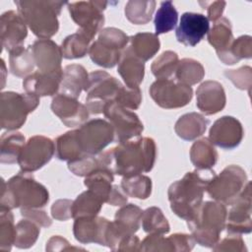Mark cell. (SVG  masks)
Instances as JSON below:
<instances>
[{"label": "cell", "mask_w": 252, "mask_h": 252, "mask_svg": "<svg viewBox=\"0 0 252 252\" xmlns=\"http://www.w3.org/2000/svg\"><path fill=\"white\" fill-rule=\"evenodd\" d=\"M107 153L110 170L124 177L151 171L156 161L157 147L152 138L141 137L118 143Z\"/></svg>", "instance_id": "obj_1"}, {"label": "cell", "mask_w": 252, "mask_h": 252, "mask_svg": "<svg viewBox=\"0 0 252 252\" xmlns=\"http://www.w3.org/2000/svg\"><path fill=\"white\" fill-rule=\"evenodd\" d=\"M215 175L211 168H196L173 182L167 191L171 211L185 220H190L203 203L204 192Z\"/></svg>", "instance_id": "obj_2"}, {"label": "cell", "mask_w": 252, "mask_h": 252, "mask_svg": "<svg viewBox=\"0 0 252 252\" xmlns=\"http://www.w3.org/2000/svg\"><path fill=\"white\" fill-rule=\"evenodd\" d=\"M49 201L45 186L37 182L31 172L20 171L7 182L2 179L0 210L16 208H43Z\"/></svg>", "instance_id": "obj_3"}, {"label": "cell", "mask_w": 252, "mask_h": 252, "mask_svg": "<svg viewBox=\"0 0 252 252\" xmlns=\"http://www.w3.org/2000/svg\"><path fill=\"white\" fill-rule=\"evenodd\" d=\"M227 211L224 204L218 201L203 202L195 215L187 220V225L195 242L212 248L225 227Z\"/></svg>", "instance_id": "obj_4"}, {"label": "cell", "mask_w": 252, "mask_h": 252, "mask_svg": "<svg viewBox=\"0 0 252 252\" xmlns=\"http://www.w3.org/2000/svg\"><path fill=\"white\" fill-rule=\"evenodd\" d=\"M18 13L34 35L49 39L59 29L58 16L65 2L59 1H15Z\"/></svg>", "instance_id": "obj_5"}, {"label": "cell", "mask_w": 252, "mask_h": 252, "mask_svg": "<svg viewBox=\"0 0 252 252\" xmlns=\"http://www.w3.org/2000/svg\"><path fill=\"white\" fill-rule=\"evenodd\" d=\"M130 37L116 28H105L98 33L89 49L90 58L94 63L103 68H112L119 63Z\"/></svg>", "instance_id": "obj_6"}, {"label": "cell", "mask_w": 252, "mask_h": 252, "mask_svg": "<svg viewBox=\"0 0 252 252\" xmlns=\"http://www.w3.org/2000/svg\"><path fill=\"white\" fill-rule=\"evenodd\" d=\"M39 104V97L28 93L3 92L0 102L1 128L13 131L21 128L27 116Z\"/></svg>", "instance_id": "obj_7"}, {"label": "cell", "mask_w": 252, "mask_h": 252, "mask_svg": "<svg viewBox=\"0 0 252 252\" xmlns=\"http://www.w3.org/2000/svg\"><path fill=\"white\" fill-rule=\"evenodd\" d=\"M247 181L245 170L239 165L231 164L213 177L206 191L215 201L231 205L238 198Z\"/></svg>", "instance_id": "obj_8"}, {"label": "cell", "mask_w": 252, "mask_h": 252, "mask_svg": "<svg viewBox=\"0 0 252 252\" xmlns=\"http://www.w3.org/2000/svg\"><path fill=\"white\" fill-rule=\"evenodd\" d=\"M76 130V138L85 156L97 155L114 142L115 134L111 124L101 118L85 122Z\"/></svg>", "instance_id": "obj_9"}, {"label": "cell", "mask_w": 252, "mask_h": 252, "mask_svg": "<svg viewBox=\"0 0 252 252\" xmlns=\"http://www.w3.org/2000/svg\"><path fill=\"white\" fill-rule=\"evenodd\" d=\"M149 93L153 100L165 109L183 107L193 97L190 86L171 79H157L151 85Z\"/></svg>", "instance_id": "obj_10"}, {"label": "cell", "mask_w": 252, "mask_h": 252, "mask_svg": "<svg viewBox=\"0 0 252 252\" xmlns=\"http://www.w3.org/2000/svg\"><path fill=\"white\" fill-rule=\"evenodd\" d=\"M103 114L113 127L115 134L114 141L117 143L137 137L144 130V125L135 112L113 100L106 102L103 108Z\"/></svg>", "instance_id": "obj_11"}, {"label": "cell", "mask_w": 252, "mask_h": 252, "mask_svg": "<svg viewBox=\"0 0 252 252\" xmlns=\"http://www.w3.org/2000/svg\"><path fill=\"white\" fill-rule=\"evenodd\" d=\"M107 4L106 1H79L67 3V6L71 18L79 26V30L94 38L104 24L103 11Z\"/></svg>", "instance_id": "obj_12"}, {"label": "cell", "mask_w": 252, "mask_h": 252, "mask_svg": "<svg viewBox=\"0 0 252 252\" xmlns=\"http://www.w3.org/2000/svg\"><path fill=\"white\" fill-rule=\"evenodd\" d=\"M55 153V143L45 136L35 135L25 144L18 159L22 171L32 172L44 166Z\"/></svg>", "instance_id": "obj_13"}, {"label": "cell", "mask_w": 252, "mask_h": 252, "mask_svg": "<svg viewBox=\"0 0 252 252\" xmlns=\"http://www.w3.org/2000/svg\"><path fill=\"white\" fill-rule=\"evenodd\" d=\"M225 226L228 233L243 234L252 230L251 182L248 180L238 198L230 205Z\"/></svg>", "instance_id": "obj_14"}, {"label": "cell", "mask_w": 252, "mask_h": 252, "mask_svg": "<svg viewBox=\"0 0 252 252\" xmlns=\"http://www.w3.org/2000/svg\"><path fill=\"white\" fill-rule=\"evenodd\" d=\"M119 80L105 71L96 70L89 74V79L85 87L86 101H96L106 104L114 100L122 88Z\"/></svg>", "instance_id": "obj_15"}, {"label": "cell", "mask_w": 252, "mask_h": 252, "mask_svg": "<svg viewBox=\"0 0 252 252\" xmlns=\"http://www.w3.org/2000/svg\"><path fill=\"white\" fill-rule=\"evenodd\" d=\"M243 139V127L239 120L232 116L217 119L209 132V140L221 149L232 150L239 146Z\"/></svg>", "instance_id": "obj_16"}, {"label": "cell", "mask_w": 252, "mask_h": 252, "mask_svg": "<svg viewBox=\"0 0 252 252\" xmlns=\"http://www.w3.org/2000/svg\"><path fill=\"white\" fill-rule=\"evenodd\" d=\"M52 112L60 118L67 127H77L87 122L90 112L87 106L77 98L60 93L51 101Z\"/></svg>", "instance_id": "obj_17"}, {"label": "cell", "mask_w": 252, "mask_h": 252, "mask_svg": "<svg viewBox=\"0 0 252 252\" xmlns=\"http://www.w3.org/2000/svg\"><path fill=\"white\" fill-rule=\"evenodd\" d=\"M209 30V20L205 15L186 12L180 18L175 35L178 42L186 46H195L204 38Z\"/></svg>", "instance_id": "obj_18"}, {"label": "cell", "mask_w": 252, "mask_h": 252, "mask_svg": "<svg viewBox=\"0 0 252 252\" xmlns=\"http://www.w3.org/2000/svg\"><path fill=\"white\" fill-rule=\"evenodd\" d=\"M110 220L102 217H81L75 219L73 233L83 244L96 243L106 246V234Z\"/></svg>", "instance_id": "obj_19"}, {"label": "cell", "mask_w": 252, "mask_h": 252, "mask_svg": "<svg viewBox=\"0 0 252 252\" xmlns=\"http://www.w3.org/2000/svg\"><path fill=\"white\" fill-rule=\"evenodd\" d=\"M1 44L11 52L23 45L28 35L27 24L19 13L13 10L7 11L1 15Z\"/></svg>", "instance_id": "obj_20"}, {"label": "cell", "mask_w": 252, "mask_h": 252, "mask_svg": "<svg viewBox=\"0 0 252 252\" xmlns=\"http://www.w3.org/2000/svg\"><path fill=\"white\" fill-rule=\"evenodd\" d=\"M34 64L38 71L43 73H56L63 71L61 67L62 51L51 39H37L30 45Z\"/></svg>", "instance_id": "obj_21"}, {"label": "cell", "mask_w": 252, "mask_h": 252, "mask_svg": "<svg viewBox=\"0 0 252 252\" xmlns=\"http://www.w3.org/2000/svg\"><path fill=\"white\" fill-rule=\"evenodd\" d=\"M225 103V92L220 83L206 81L198 87L196 91V105L206 115H213L221 111Z\"/></svg>", "instance_id": "obj_22"}, {"label": "cell", "mask_w": 252, "mask_h": 252, "mask_svg": "<svg viewBox=\"0 0 252 252\" xmlns=\"http://www.w3.org/2000/svg\"><path fill=\"white\" fill-rule=\"evenodd\" d=\"M63 78V71L56 73H43L35 71L23 81V88L30 94L40 96L57 94Z\"/></svg>", "instance_id": "obj_23"}, {"label": "cell", "mask_w": 252, "mask_h": 252, "mask_svg": "<svg viewBox=\"0 0 252 252\" xmlns=\"http://www.w3.org/2000/svg\"><path fill=\"white\" fill-rule=\"evenodd\" d=\"M117 72L125 82V86L136 88L143 82L145 63L139 59L128 46L122 53L118 63Z\"/></svg>", "instance_id": "obj_24"}, {"label": "cell", "mask_w": 252, "mask_h": 252, "mask_svg": "<svg viewBox=\"0 0 252 252\" xmlns=\"http://www.w3.org/2000/svg\"><path fill=\"white\" fill-rule=\"evenodd\" d=\"M209 119L200 113L189 112L180 116L175 122L174 131L178 137L186 141H193L202 136L209 125Z\"/></svg>", "instance_id": "obj_25"}, {"label": "cell", "mask_w": 252, "mask_h": 252, "mask_svg": "<svg viewBox=\"0 0 252 252\" xmlns=\"http://www.w3.org/2000/svg\"><path fill=\"white\" fill-rule=\"evenodd\" d=\"M89 79V74L85 67L80 64L67 65L63 70L61 82V93L78 98L85 89Z\"/></svg>", "instance_id": "obj_26"}, {"label": "cell", "mask_w": 252, "mask_h": 252, "mask_svg": "<svg viewBox=\"0 0 252 252\" xmlns=\"http://www.w3.org/2000/svg\"><path fill=\"white\" fill-rule=\"evenodd\" d=\"M26 144L25 136L17 130L7 131L0 139V161L2 163H18L21 152Z\"/></svg>", "instance_id": "obj_27"}, {"label": "cell", "mask_w": 252, "mask_h": 252, "mask_svg": "<svg viewBox=\"0 0 252 252\" xmlns=\"http://www.w3.org/2000/svg\"><path fill=\"white\" fill-rule=\"evenodd\" d=\"M218 158V152L209 138H201L191 146L190 159L196 168H211L217 163Z\"/></svg>", "instance_id": "obj_28"}, {"label": "cell", "mask_w": 252, "mask_h": 252, "mask_svg": "<svg viewBox=\"0 0 252 252\" xmlns=\"http://www.w3.org/2000/svg\"><path fill=\"white\" fill-rule=\"evenodd\" d=\"M129 42L132 52L143 62L154 57L160 48L158 36L152 32H138L130 37Z\"/></svg>", "instance_id": "obj_29"}, {"label": "cell", "mask_w": 252, "mask_h": 252, "mask_svg": "<svg viewBox=\"0 0 252 252\" xmlns=\"http://www.w3.org/2000/svg\"><path fill=\"white\" fill-rule=\"evenodd\" d=\"M113 180L114 177L112 171L107 168H98L86 176L84 184L88 189L100 197L104 203H107L113 188Z\"/></svg>", "instance_id": "obj_30"}, {"label": "cell", "mask_w": 252, "mask_h": 252, "mask_svg": "<svg viewBox=\"0 0 252 252\" xmlns=\"http://www.w3.org/2000/svg\"><path fill=\"white\" fill-rule=\"evenodd\" d=\"M207 34L208 41L215 48L217 54L225 51L234 39L230 21L226 18H220L216 21Z\"/></svg>", "instance_id": "obj_31"}, {"label": "cell", "mask_w": 252, "mask_h": 252, "mask_svg": "<svg viewBox=\"0 0 252 252\" xmlns=\"http://www.w3.org/2000/svg\"><path fill=\"white\" fill-rule=\"evenodd\" d=\"M103 201L94 192L88 189L81 193L72 204V218L77 219L81 217H94L97 216Z\"/></svg>", "instance_id": "obj_32"}, {"label": "cell", "mask_w": 252, "mask_h": 252, "mask_svg": "<svg viewBox=\"0 0 252 252\" xmlns=\"http://www.w3.org/2000/svg\"><path fill=\"white\" fill-rule=\"evenodd\" d=\"M69 170L78 176H87L93 171L98 168H107L108 167V157L106 151L101 152L97 155H87L83 158L68 161ZM110 170V169H109ZM111 171V170H110Z\"/></svg>", "instance_id": "obj_33"}, {"label": "cell", "mask_w": 252, "mask_h": 252, "mask_svg": "<svg viewBox=\"0 0 252 252\" xmlns=\"http://www.w3.org/2000/svg\"><path fill=\"white\" fill-rule=\"evenodd\" d=\"M93 40L88 34L78 30L64 38L61 44L62 56L66 59H77L89 53L90 42Z\"/></svg>", "instance_id": "obj_34"}, {"label": "cell", "mask_w": 252, "mask_h": 252, "mask_svg": "<svg viewBox=\"0 0 252 252\" xmlns=\"http://www.w3.org/2000/svg\"><path fill=\"white\" fill-rule=\"evenodd\" d=\"M252 56V38L250 35H241L233 39L230 46L223 52L218 53L219 59L226 65H232L241 59Z\"/></svg>", "instance_id": "obj_35"}, {"label": "cell", "mask_w": 252, "mask_h": 252, "mask_svg": "<svg viewBox=\"0 0 252 252\" xmlns=\"http://www.w3.org/2000/svg\"><path fill=\"white\" fill-rule=\"evenodd\" d=\"M9 66L11 73L19 78L31 75L34 68V60L31 46L20 47L9 52Z\"/></svg>", "instance_id": "obj_36"}, {"label": "cell", "mask_w": 252, "mask_h": 252, "mask_svg": "<svg viewBox=\"0 0 252 252\" xmlns=\"http://www.w3.org/2000/svg\"><path fill=\"white\" fill-rule=\"evenodd\" d=\"M55 155L60 160L72 161L83 158V154L76 138V130L68 131L55 141Z\"/></svg>", "instance_id": "obj_37"}, {"label": "cell", "mask_w": 252, "mask_h": 252, "mask_svg": "<svg viewBox=\"0 0 252 252\" xmlns=\"http://www.w3.org/2000/svg\"><path fill=\"white\" fill-rule=\"evenodd\" d=\"M174 75L177 82L191 87L203 80L205 69L199 61L192 58H183L179 60Z\"/></svg>", "instance_id": "obj_38"}, {"label": "cell", "mask_w": 252, "mask_h": 252, "mask_svg": "<svg viewBox=\"0 0 252 252\" xmlns=\"http://www.w3.org/2000/svg\"><path fill=\"white\" fill-rule=\"evenodd\" d=\"M156 1L131 0L125 5V16L129 22L135 25H145L149 23L155 12Z\"/></svg>", "instance_id": "obj_39"}, {"label": "cell", "mask_w": 252, "mask_h": 252, "mask_svg": "<svg viewBox=\"0 0 252 252\" xmlns=\"http://www.w3.org/2000/svg\"><path fill=\"white\" fill-rule=\"evenodd\" d=\"M120 186L127 196L141 200L149 198L152 193V180L143 174L124 176Z\"/></svg>", "instance_id": "obj_40"}, {"label": "cell", "mask_w": 252, "mask_h": 252, "mask_svg": "<svg viewBox=\"0 0 252 252\" xmlns=\"http://www.w3.org/2000/svg\"><path fill=\"white\" fill-rule=\"evenodd\" d=\"M141 222L144 231L149 234H164L170 230L166 218L158 207H150L143 211Z\"/></svg>", "instance_id": "obj_41"}, {"label": "cell", "mask_w": 252, "mask_h": 252, "mask_svg": "<svg viewBox=\"0 0 252 252\" xmlns=\"http://www.w3.org/2000/svg\"><path fill=\"white\" fill-rule=\"evenodd\" d=\"M39 233L40 225L25 218L16 224L14 245L20 249H28L35 243Z\"/></svg>", "instance_id": "obj_42"}, {"label": "cell", "mask_w": 252, "mask_h": 252, "mask_svg": "<svg viewBox=\"0 0 252 252\" xmlns=\"http://www.w3.org/2000/svg\"><path fill=\"white\" fill-rule=\"evenodd\" d=\"M178 21V12L171 1H163L158 9L154 24L156 34H161L172 31Z\"/></svg>", "instance_id": "obj_43"}, {"label": "cell", "mask_w": 252, "mask_h": 252, "mask_svg": "<svg viewBox=\"0 0 252 252\" xmlns=\"http://www.w3.org/2000/svg\"><path fill=\"white\" fill-rule=\"evenodd\" d=\"M178 55L171 51H163L152 64L151 70L157 79H168L175 73L178 65Z\"/></svg>", "instance_id": "obj_44"}, {"label": "cell", "mask_w": 252, "mask_h": 252, "mask_svg": "<svg viewBox=\"0 0 252 252\" xmlns=\"http://www.w3.org/2000/svg\"><path fill=\"white\" fill-rule=\"evenodd\" d=\"M16 225L11 210H0V250L10 251L15 241Z\"/></svg>", "instance_id": "obj_45"}, {"label": "cell", "mask_w": 252, "mask_h": 252, "mask_svg": "<svg viewBox=\"0 0 252 252\" xmlns=\"http://www.w3.org/2000/svg\"><path fill=\"white\" fill-rule=\"evenodd\" d=\"M113 101L130 110L138 109L142 102V92L139 87L130 88L123 85Z\"/></svg>", "instance_id": "obj_46"}, {"label": "cell", "mask_w": 252, "mask_h": 252, "mask_svg": "<svg viewBox=\"0 0 252 252\" xmlns=\"http://www.w3.org/2000/svg\"><path fill=\"white\" fill-rule=\"evenodd\" d=\"M139 251H175L170 237L162 234H149L140 243Z\"/></svg>", "instance_id": "obj_47"}, {"label": "cell", "mask_w": 252, "mask_h": 252, "mask_svg": "<svg viewBox=\"0 0 252 252\" xmlns=\"http://www.w3.org/2000/svg\"><path fill=\"white\" fill-rule=\"evenodd\" d=\"M223 74L237 89L247 90L250 93L252 81V69L250 66H242L235 70H224Z\"/></svg>", "instance_id": "obj_48"}, {"label": "cell", "mask_w": 252, "mask_h": 252, "mask_svg": "<svg viewBox=\"0 0 252 252\" xmlns=\"http://www.w3.org/2000/svg\"><path fill=\"white\" fill-rule=\"evenodd\" d=\"M226 237L221 239L220 241L219 240L213 247L212 249L214 251H236V252H243L247 251V248L245 246L244 240L240 236V234H235V233H228Z\"/></svg>", "instance_id": "obj_49"}, {"label": "cell", "mask_w": 252, "mask_h": 252, "mask_svg": "<svg viewBox=\"0 0 252 252\" xmlns=\"http://www.w3.org/2000/svg\"><path fill=\"white\" fill-rule=\"evenodd\" d=\"M72 200L60 199L51 206V216L57 220H67L72 218Z\"/></svg>", "instance_id": "obj_50"}, {"label": "cell", "mask_w": 252, "mask_h": 252, "mask_svg": "<svg viewBox=\"0 0 252 252\" xmlns=\"http://www.w3.org/2000/svg\"><path fill=\"white\" fill-rule=\"evenodd\" d=\"M21 215L43 227H48L52 223L51 219L47 216L45 211L41 210V208H22Z\"/></svg>", "instance_id": "obj_51"}, {"label": "cell", "mask_w": 252, "mask_h": 252, "mask_svg": "<svg viewBox=\"0 0 252 252\" xmlns=\"http://www.w3.org/2000/svg\"><path fill=\"white\" fill-rule=\"evenodd\" d=\"M169 237L173 243L175 251H191L196 243L192 235L186 233H174Z\"/></svg>", "instance_id": "obj_52"}, {"label": "cell", "mask_w": 252, "mask_h": 252, "mask_svg": "<svg viewBox=\"0 0 252 252\" xmlns=\"http://www.w3.org/2000/svg\"><path fill=\"white\" fill-rule=\"evenodd\" d=\"M46 251H70V250H84L80 247L72 246L67 239L60 235H53L46 242Z\"/></svg>", "instance_id": "obj_53"}, {"label": "cell", "mask_w": 252, "mask_h": 252, "mask_svg": "<svg viewBox=\"0 0 252 252\" xmlns=\"http://www.w3.org/2000/svg\"><path fill=\"white\" fill-rule=\"evenodd\" d=\"M203 8L207 9L208 20L216 22L221 18L226 3L224 1H214V2H199Z\"/></svg>", "instance_id": "obj_54"}, {"label": "cell", "mask_w": 252, "mask_h": 252, "mask_svg": "<svg viewBox=\"0 0 252 252\" xmlns=\"http://www.w3.org/2000/svg\"><path fill=\"white\" fill-rule=\"evenodd\" d=\"M140 239L135 234H130L121 239L116 251H139Z\"/></svg>", "instance_id": "obj_55"}, {"label": "cell", "mask_w": 252, "mask_h": 252, "mask_svg": "<svg viewBox=\"0 0 252 252\" xmlns=\"http://www.w3.org/2000/svg\"><path fill=\"white\" fill-rule=\"evenodd\" d=\"M127 200H128V196L123 191L121 186L113 185L112 191L107 200V204H110L112 206H123L127 203Z\"/></svg>", "instance_id": "obj_56"}]
</instances>
